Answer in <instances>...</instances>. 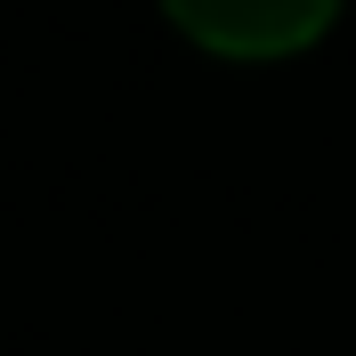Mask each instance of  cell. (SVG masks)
I'll return each mask as SVG.
<instances>
[{"label": "cell", "mask_w": 356, "mask_h": 356, "mask_svg": "<svg viewBox=\"0 0 356 356\" xmlns=\"http://www.w3.org/2000/svg\"><path fill=\"white\" fill-rule=\"evenodd\" d=\"M162 17L211 57H300L308 41H324V24L340 17V0H162Z\"/></svg>", "instance_id": "cell-1"}]
</instances>
